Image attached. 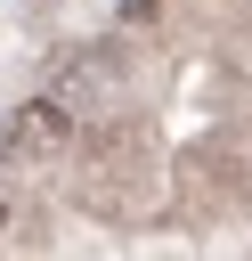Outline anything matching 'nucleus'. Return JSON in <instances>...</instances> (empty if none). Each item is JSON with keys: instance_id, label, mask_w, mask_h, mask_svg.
I'll return each mask as SVG.
<instances>
[{"instance_id": "nucleus-3", "label": "nucleus", "mask_w": 252, "mask_h": 261, "mask_svg": "<svg viewBox=\"0 0 252 261\" xmlns=\"http://www.w3.org/2000/svg\"><path fill=\"white\" fill-rule=\"evenodd\" d=\"M114 82H122V57H114V49H81V57H65V65H57V82H49L41 98H49V106H65L73 122H81V114L98 122V106L114 98Z\"/></svg>"}, {"instance_id": "nucleus-1", "label": "nucleus", "mask_w": 252, "mask_h": 261, "mask_svg": "<svg viewBox=\"0 0 252 261\" xmlns=\"http://www.w3.org/2000/svg\"><path fill=\"white\" fill-rule=\"evenodd\" d=\"M163 188V163H154V130L138 114H98L89 139H81V204L98 220H138Z\"/></svg>"}, {"instance_id": "nucleus-5", "label": "nucleus", "mask_w": 252, "mask_h": 261, "mask_svg": "<svg viewBox=\"0 0 252 261\" xmlns=\"http://www.w3.org/2000/svg\"><path fill=\"white\" fill-rule=\"evenodd\" d=\"M0 228H8V196H0Z\"/></svg>"}, {"instance_id": "nucleus-2", "label": "nucleus", "mask_w": 252, "mask_h": 261, "mask_svg": "<svg viewBox=\"0 0 252 261\" xmlns=\"http://www.w3.org/2000/svg\"><path fill=\"white\" fill-rule=\"evenodd\" d=\"M81 139V122L65 114V106H49V98H24L8 122H0V155L8 163H49V155H65Z\"/></svg>"}, {"instance_id": "nucleus-4", "label": "nucleus", "mask_w": 252, "mask_h": 261, "mask_svg": "<svg viewBox=\"0 0 252 261\" xmlns=\"http://www.w3.org/2000/svg\"><path fill=\"white\" fill-rule=\"evenodd\" d=\"M154 8H163V0H122V24H146Z\"/></svg>"}]
</instances>
